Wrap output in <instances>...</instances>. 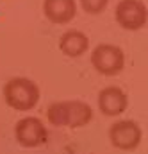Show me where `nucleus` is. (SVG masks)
I'll return each mask as SVG.
<instances>
[{
	"label": "nucleus",
	"mask_w": 148,
	"mask_h": 154,
	"mask_svg": "<svg viewBox=\"0 0 148 154\" xmlns=\"http://www.w3.org/2000/svg\"><path fill=\"white\" fill-rule=\"evenodd\" d=\"M4 99L13 109L29 111L39 100V88L32 79L13 77L4 84Z\"/></svg>",
	"instance_id": "obj_1"
},
{
	"label": "nucleus",
	"mask_w": 148,
	"mask_h": 154,
	"mask_svg": "<svg viewBox=\"0 0 148 154\" xmlns=\"http://www.w3.org/2000/svg\"><path fill=\"white\" fill-rule=\"evenodd\" d=\"M91 65L102 75H116L125 66V54L116 45L102 43L91 52Z\"/></svg>",
	"instance_id": "obj_2"
},
{
	"label": "nucleus",
	"mask_w": 148,
	"mask_h": 154,
	"mask_svg": "<svg viewBox=\"0 0 148 154\" xmlns=\"http://www.w3.org/2000/svg\"><path fill=\"white\" fill-rule=\"evenodd\" d=\"M143 133L134 120H118L109 127V140L116 149L134 151L141 143Z\"/></svg>",
	"instance_id": "obj_3"
},
{
	"label": "nucleus",
	"mask_w": 148,
	"mask_h": 154,
	"mask_svg": "<svg viewBox=\"0 0 148 154\" xmlns=\"http://www.w3.org/2000/svg\"><path fill=\"white\" fill-rule=\"evenodd\" d=\"M14 136H16V142L25 149L39 147L48 140L45 124L36 116H27L18 120V124L14 125Z\"/></svg>",
	"instance_id": "obj_4"
},
{
	"label": "nucleus",
	"mask_w": 148,
	"mask_h": 154,
	"mask_svg": "<svg viewBox=\"0 0 148 154\" xmlns=\"http://www.w3.org/2000/svg\"><path fill=\"white\" fill-rule=\"evenodd\" d=\"M116 20L127 31H138L145 27L148 9L143 0H121L116 5Z\"/></svg>",
	"instance_id": "obj_5"
},
{
	"label": "nucleus",
	"mask_w": 148,
	"mask_h": 154,
	"mask_svg": "<svg viewBox=\"0 0 148 154\" xmlns=\"http://www.w3.org/2000/svg\"><path fill=\"white\" fill-rule=\"evenodd\" d=\"M129 106V99L125 91L118 86H107L98 93V108L105 116L121 115Z\"/></svg>",
	"instance_id": "obj_6"
},
{
	"label": "nucleus",
	"mask_w": 148,
	"mask_h": 154,
	"mask_svg": "<svg viewBox=\"0 0 148 154\" xmlns=\"http://www.w3.org/2000/svg\"><path fill=\"white\" fill-rule=\"evenodd\" d=\"M43 11L52 23H68L77 13V4L75 0H45Z\"/></svg>",
	"instance_id": "obj_7"
},
{
	"label": "nucleus",
	"mask_w": 148,
	"mask_h": 154,
	"mask_svg": "<svg viewBox=\"0 0 148 154\" xmlns=\"http://www.w3.org/2000/svg\"><path fill=\"white\" fill-rule=\"evenodd\" d=\"M89 47V39L80 31H68L59 39V48L68 57H78L82 56Z\"/></svg>",
	"instance_id": "obj_8"
},
{
	"label": "nucleus",
	"mask_w": 148,
	"mask_h": 154,
	"mask_svg": "<svg viewBox=\"0 0 148 154\" xmlns=\"http://www.w3.org/2000/svg\"><path fill=\"white\" fill-rule=\"evenodd\" d=\"M70 102V124L68 127H82L86 124H89V120L93 118V109L89 104L82 102V100H68Z\"/></svg>",
	"instance_id": "obj_9"
},
{
	"label": "nucleus",
	"mask_w": 148,
	"mask_h": 154,
	"mask_svg": "<svg viewBox=\"0 0 148 154\" xmlns=\"http://www.w3.org/2000/svg\"><path fill=\"white\" fill-rule=\"evenodd\" d=\"M46 118L52 125L63 127L70 124V102L63 100V102H54L50 104V108L46 109Z\"/></svg>",
	"instance_id": "obj_10"
},
{
	"label": "nucleus",
	"mask_w": 148,
	"mask_h": 154,
	"mask_svg": "<svg viewBox=\"0 0 148 154\" xmlns=\"http://www.w3.org/2000/svg\"><path fill=\"white\" fill-rule=\"evenodd\" d=\"M109 0H80V5L89 14H98L107 7Z\"/></svg>",
	"instance_id": "obj_11"
}]
</instances>
